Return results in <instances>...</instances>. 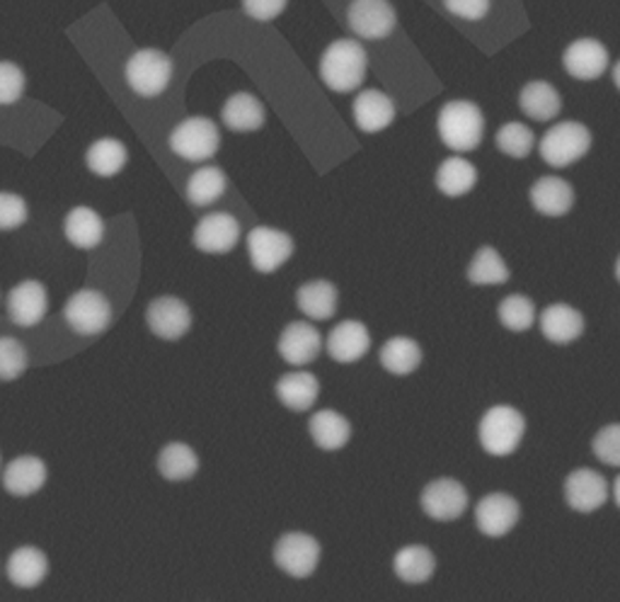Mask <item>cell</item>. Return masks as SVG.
I'll return each instance as SVG.
<instances>
[{"label":"cell","mask_w":620,"mask_h":602,"mask_svg":"<svg viewBox=\"0 0 620 602\" xmlns=\"http://www.w3.org/2000/svg\"><path fill=\"white\" fill-rule=\"evenodd\" d=\"M518 105H522L524 115L536 119V122H550V119L558 117L562 109L560 93L546 81L528 83L522 95H518Z\"/></svg>","instance_id":"31"},{"label":"cell","mask_w":620,"mask_h":602,"mask_svg":"<svg viewBox=\"0 0 620 602\" xmlns=\"http://www.w3.org/2000/svg\"><path fill=\"white\" fill-rule=\"evenodd\" d=\"M616 278H618V282H620V258H618V262H616Z\"/></svg>","instance_id":"48"},{"label":"cell","mask_w":620,"mask_h":602,"mask_svg":"<svg viewBox=\"0 0 620 602\" xmlns=\"http://www.w3.org/2000/svg\"><path fill=\"white\" fill-rule=\"evenodd\" d=\"M63 234L75 248L91 250L103 244L105 222L91 206H75L63 222Z\"/></svg>","instance_id":"26"},{"label":"cell","mask_w":620,"mask_h":602,"mask_svg":"<svg viewBox=\"0 0 620 602\" xmlns=\"http://www.w3.org/2000/svg\"><path fill=\"white\" fill-rule=\"evenodd\" d=\"M44 484H47V464L32 455L13 459L3 474V486L13 496H32Z\"/></svg>","instance_id":"22"},{"label":"cell","mask_w":620,"mask_h":602,"mask_svg":"<svg viewBox=\"0 0 620 602\" xmlns=\"http://www.w3.org/2000/svg\"><path fill=\"white\" fill-rule=\"evenodd\" d=\"M87 168H91L99 178H112V175L121 173V168L127 166L129 151L117 139H99L95 144L87 149Z\"/></svg>","instance_id":"35"},{"label":"cell","mask_w":620,"mask_h":602,"mask_svg":"<svg viewBox=\"0 0 620 602\" xmlns=\"http://www.w3.org/2000/svg\"><path fill=\"white\" fill-rule=\"evenodd\" d=\"M518 516H522V508L509 494L485 496L475 508V522L487 538H504L516 528Z\"/></svg>","instance_id":"14"},{"label":"cell","mask_w":620,"mask_h":602,"mask_svg":"<svg viewBox=\"0 0 620 602\" xmlns=\"http://www.w3.org/2000/svg\"><path fill=\"white\" fill-rule=\"evenodd\" d=\"M468 280L473 284H478V287H487V284H504L509 280V268L504 258L497 253L492 246H482L470 260Z\"/></svg>","instance_id":"37"},{"label":"cell","mask_w":620,"mask_h":602,"mask_svg":"<svg viewBox=\"0 0 620 602\" xmlns=\"http://www.w3.org/2000/svg\"><path fill=\"white\" fill-rule=\"evenodd\" d=\"M248 253L252 268L262 275H270L294 256V240L279 228L258 226L248 234Z\"/></svg>","instance_id":"8"},{"label":"cell","mask_w":620,"mask_h":602,"mask_svg":"<svg viewBox=\"0 0 620 602\" xmlns=\"http://www.w3.org/2000/svg\"><path fill=\"white\" fill-rule=\"evenodd\" d=\"M475 182H478V170L470 161L461 156H451L441 163L437 170V188L446 197H463L468 194Z\"/></svg>","instance_id":"32"},{"label":"cell","mask_w":620,"mask_h":602,"mask_svg":"<svg viewBox=\"0 0 620 602\" xmlns=\"http://www.w3.org/2000/svg\"><path fill=\"white\" fill-rule=\"evenodd\" d=\"M220 117H224V125L228 129L242 134V131H258L267 119V113H264V105L252 93H236L226 101Z\"/></svg>","instance_id":"29"},{"label":"cell","mask_w":620,"mask_h":602,"mask_svg":"<svg viewBox=\"0 0 620 602\" xmlns=\"http://www.w3.org/2000/svg\"><path fill=\"white\" fill-rule=\"evenodd\" d=\"M65 323L78 335H99L112 323V304L97 290H81L65 302Z\"/></svg>","instance_id":"7"},{"label":"cell","mask_w":620,"mask_h":602,"mask_svg":"<svg viewBox=\"0 0 620 602\" xmlns=\"http://www.w3.org/2000/svg\"><path fill=\"white\" fill-rule=\"evenodd\" d=\"M608 496H611L608 481L599 472H594V469H574L568 481H564V498H568L570 508L580 512L599 510Z\"/></svg>","instance_id":"15"},{"label":"cell","mask_w":620,"mask_h":602,"mask_svg":"<svg viewBox=\"0 0 620 602\" xmlns=\"http://www.w3.org/2000/svg\"><path fill=\"white\" fill-rule=\"evenodd\" d=\"M286 3H289V0H242V8H246V13L252 20L272 22L284 13Z\"/></svg>","instance_id":"44"},{"label":"cell","mask_w":620,"mask_h":602,"mask_svg":"<svg viewBox=\"0 0 620 602\" xmlns=\"http://www.w3.org/2000/svg\"><path fill=\"white\" fill-rule=\"evenodd\" d=\"M148 328L163 341H180L192 328V311L182 299L160 297L148 306Z\"/></svg>","instance_id":"16"},{"label":"cell","mask_w":620,"mask_h":602,"mask_svg":"<svg viewBox=\"0 0 620 602\" xmlns=\"http://www.w3.org/2000/svg\"><path fill=\"white\" fill-rule=\"evenodd\" d=\"M524 433L526 421L522 411H516L514 406H492L490 411H485L478 428L482 450L494 457L512 455L522 442Z\"/></svg>","instance_id":"3"},{"label":"cell","mask_w":620,"mask_h":602,"mask_svg":"<svg viewBox=\"0 0 620 602\" xmlns=\"http://www.w3.org/2000/svg\"><path fill=\"white\" fill-rule=\"evenodd\" d=\"M437 131L451 151L468 153L480 146L485 134V117L475 103L453 101L441 107Z\"/></svg>","instance_id":"2"},{"label":"cell","mask_w":620,"mask_h":602,"mask_svg":"<svg viewBox=\"0 0 620 602\" xmlns=\"http://www.w3.org/2000/svg\"><path fill=\"white\" fill-rule=\"evenodd\" d=\"M540 331L556 345H568L584 333V316L568 304H552L540 314Z\"/></svg>","instance_id":"21"},{"label":"cell","mask_w":620,"mask_h":602,"mask_svg":"<svg viewBox=\"0 0 620 602\" xmlns=\"http://www.w3.org/2000/svg\"><path fill=\"white\" fill-rule=\"evenodd\" d=\"M49 311V297L44 284L37 280L20 282L13 292L8 294V314L10 321L20 328H32L44 321Z\"/></svg>","instance_id":"13"},{"label":"cell","mask_w":620,"mask_h":602,"mask_svg":"<svg viewBox=\"0 0 620 602\" xmlns=\"http://www.w3.org/2000/svg\"><path fill=\"white\" fill-rule=\"evenodd\" d=\"M613 498L618 503V508H620V476L613 481Z\"/></svg>","instance_id":"46"},{"label":"cell","mask_w":620,"mask_h":602,"mask_svg":"<svg viewBox=\"0 0 620 602\" xmlns=\"http://www.w3.org/2000/svg\"><path fill=\"white\" fill-rule=\"evenodd\" d=\"M349 27L361 39H383L393 32L397 15L388 0H354L349 5Z\"/></svg>","instance_id":"10"},{"label":"cell","mask_w":620,"mask_h":602,"mask_svg":"<svg viewBox=\"0 0 620 602\" xmlns=\"http://www.w3.org/2000/svg\"><path fill=\"white\" fill-rule=\"evenodd\" d=\"M199 457L190 445L170 442L158 457V472L168 481H187L196 474Z\"/></svg>","instance_id":"36"},{"label":"cell","mask_w":620,"mask_h":602,"mask_svg":"<svg viewBox=\"0 0 620 602\" xmlns=\"http://www.w3.org/2000/svg\"><path fill=\"white\" fill-rule=\"evenodd\" d=\"M310 435H313L315 445L320 450H327V452H335L342 450L349 442L351 437V425L345 418V415L332 411V409H323L313 413V418L308 423Z\"/></svg>","instance_id":"28"},{"label":"cell","mask_w":620,"mask_h":602,"mask_svg":"<svg viewBox=\"0 0 620 602\" xmlns=\"http://www.w3.org/2000/svg\"><path fill=\"white\" fill-rule=\"evenodd\" d=\"M325 347L335 363H342V365L357 363V359H361L369 353L371 333L361 321H342L339 326H335L330 331Z\"/></svg>","instance_id":"19"},{"label":"cell","mask_w":620,"mask_h":602,"mask_svg":"<svg viewBox=\"0 0 620 602\" xmlns=\"http://www.w3.org/2000/svg\"><path fill=\"white\" fill-rule=\"evenodd\" d=\"M228 188L226 173L216 166H204L192 173L190 182H187V200L194 206H208L218 202Z\"/></svg>","instance_id":"34"},{"label":"cell","mask_w":620,"mask_h":602,"mask_svg":"<svg viewBox=\"0 0 620 602\" xmlns=\"http://www.w3.org/2000/svg\"><path fill=\"white\" fill-rule=\"evenodd\" d=\"M172 79V59L160 49H141L127 63V81L141 97L160 95Z\"/></svg>","instance_id":"6"},{"label":"cell","mask_w":620,"mask_h":602,"mask_svg":"<svg viewBox=\"0 0 620 602\" xmlns=\"http://www.w3.org/2000/svg\"><path fill=\"white\" fill-rule=\"evenodd\" d=\"M25 93V73L20 66L0 61V105L17 103Z\"/></svg>","instance_id":"42"},{"label":"cell","mask_w":620,"mask_h":602,"mask_svg":"<svg viewBox=\"0 0 620 602\" xmlns=\"http://www.w3.org/2000/svg\"><path fill=\"white\" fill-rule=\"evenodd\" d=\"M320 393V381L310 371H289L276 381V397L289 411H308L313 409Z\"/></svg>","instance_id":"25"},{"label":"cell","mask_w":620,"mask_h":602,"mask_svg":"<svg viewBox=\"0 0 620 602\" xmlns=\"http://www.w3.org/2000/svg\"><path fill=\"white\" fill-rule=\"evenodd\" d=\"M419 363H422V347L413 338L397 335L381 347V365L391 375H413Z\"/></svg>","instance_id":"33"},{"label":"cell","mask_w":620,"mask_h":602,"mask_svg":"<svg viewBox=\"0 0 620 602\" xmlns=\"http://www.w3.org/2000/svg\"><path fill=\"white\" fill-rule=\"evenodd\" d=\"M594 455L601 459L608 467H620V423L606 425L599 433H596L592 442Z\"/></svg>","instance_id":"41"},{"label":"cell","mask_w":620,"mask_h":602,"mask_svg":"<svg viewBox=\"0 0 620 602\" xmlns=\"http://www.w3.org/2000/svg\"><path fill=\"white\" fill-rule=\"evenodd\" d=\"M220 146V131L208 117H190L177 125L170 134V149L175 156L202 163L216 156Z\"/></svg>","instance_id":"5"},{"label":"cell","mask_w":620,"mask_h":602,"mask_svg":"<svg viewBox=\"0 0 620 602\" xmlns=\"http://www.w3.org/2000/svg\"><path fill=\"white\" fill-rule=\"evenodd\" d=\"M500 321L514 333H524L536 321V306L524 294H512L500 304Z\"/></svg>","instance_id":"38"},{"label":"cell","mask_w":620,"mask_h":602,"mask_svg":"<svg viewBox=\"0 0 620 602\" xmlns=\"http://www.w3.org/2000/svg\"><path fill=\"white\" fill-rule=\"evenodd\" d=\"M27 350L15 338H0V379L13 381L25 375Z\"/></svg>","instance_id":"40"},{"label":"cell","mask_w":620,"mask_h":602,"mask_svg":"<svg viewBox=\"0 0 620 602\" xmlns=\"http://www.w3.org/2000/svg\"><path fill=\"white\" fill-rule=\"evenodd\" d=\"M534 144H536L534 131L522 122H509L497 131V149H500L504 156L526 158L528 153L534 151Z\"/></svg>","instance_id":"39"},{"label":"cell","mask_w":620,"mask_h":602,"mask_svg":"<svg viewBox=\"0 0 620 602\" xmlns=\"http://www.w3.org/2000/svg\"><path fill=\"white\" fill-rule=\"evenodd\" d=\"M393 568H395V574H397V578H401V581L417 586V583L429 581V578L434 576L437 559H434V554H431V550H427V546L407 544L395 554Z\"/></svg>","instance_id":"30"},{"label":"cell","mask_w":620,"mask_h":602,"mask_svg":"<svg viewBox=\"0 0 620 602\" xmlns=\"http://www.w3.org/2000/svg\"><path fill=\"white\" fill-rule=\"evenodd\" d=\"M564 69L577 81H596L608 69V49L599 39H577L564 49Z\"/></svg>","instance_id":"17"},{"label":"cell","mask_w":620,"mask_h":602,"mask_svg":"<svg viewBox=\"0 0 620 602\" xmlns=\"http://www.w3.org/2000/svg\"><path fill=\"white\" fill-rule=\"evenodd\" d=\"M444 5L451 15H458L463 20H482L490 13V0H444Z\"/></svg>","instance_id":"45"},{"label":"cell","mask_w":620,"mask_h":602,"mask_svg":"<svg viewBox=\"0 0 620 602\" xmlns=\"http://www.w3.org/2000/svg\"><path fill=\"white\" fill-rule=\"evenodd\" d=\"M592 149V131L582 122H560L540 139V156L552 168L577 163Z\"/></svg>","instance_id":"4"},{"label":"cell","mask_w":620,"mask_h":602,"mask_svg":"<svg viewBox=\"0 0 620 602\" xmlns=\"http://www.w3.org/2000/svg\"><path fill=\"white\" fill-rule=\"evenodd\" d=\"M530 202H534V210H538L540 214L564 216L574 204V190L568 180L546 175V178H540L530 188Z\"/></svg>","instance_id":"23"},{"label":"cell","mask_w":620,"mask_h":602,"mask_svg":"<svg viewBox=\"0 0 620 602\" xmlns=\"http://www.w3.org/2000/svg\"><path fill=\"white\" fill-rule=\"evenodd\" d=\"M337 287L327 280H313L306 282L301 290L296 292V304L308 319L313 321H327L337 311Z\"/></svg>","instance_id":"27"},{"label":"cell","mask_w":620,"mask_h":602,"mask_svg":"<svg viewBox=\"0 0 620 602\" xmlns=\"http://www.w3.org/2000/svg\"><path fill=\"white\" fill-rule=\"evenodd\" d=\"M613 83L618 85V91H620V61L613 66Z\"/></svg>","instance_id":"47"},{"label":"cell","mask_w":620,"mask_h":602,"mask_svg":"<svg viewBox=\"0 0 620 602\" xmlns=\"http://www.w3.org/2000/svg\"><path fill=\"white\" fill-rule=\"evenodd\" d=\"M395 119V103L381 91H363L354 101V122L367 134L391 127Z\"/></svg>","instance_id":"20"},{"label":"cell","mask_w":620,"mask_h":602,"mask_svg":"<svg viewBox=\"0 0 620 602\" xmlns=\"http://www.w3.org/2000/svg\"><path fill=\"white\" fill-rule=\"evenodd\" d=\"M320 350H323V338L313 323L294 321L284 328L279 338V355L296 367L313 363Z\"/></svg>","instance_id":"18"},{"label":"cell","mask_w":620,"mask_h":602,"mask_svg":"<svg viewBox=\"0 0 620 602\" xmlns=\"http://www.w3.org/2000/svg\"><path fill=\"white\" fill-rule=\"evenodd\" d=\"M422 510L439 522H451L461 518L468 508V491L456 479H437L422 491Z\"/></svg>","instance_id":"11"},{"label":"cell","mask_w":620,"mask_h":602,"mask_svg":"<svg viewBox=\"0 0 620 602\" xmlns=\"http://www.w3.org/2000/svg\"><path fill=\"white\" fill-rule=\"evenodd\" d=\"M238 240H240L238 219L226 212L206 214L194 228V246L202 250V253L224 256L238 246Z\"/></svg>","instance_id":"12"},{"label":"cell","mask_w":620,"mask_h":602,"mask_svg":"<svg viewBox=\"0 0 620 602\" xmlns=\"http://www.w3.org/2000/svg\"><path fill=\"white\" fill-rule=\"evenodd\" d=\"M49 574L47 554L37 546H20L8 559V578L17 588H35Z\"/></svg>","instance_id":"24"},{"label":"cell","mask_w":620,"mask_h":602,"mask_svg":"<svg viewBox=\"0 0 620 602\" xmlns=\"http://www.w3.org/2000/svg\"><path fill=\"white\" fill-rule=\"evenodd\" d=\"M27 202L20 194L0 192V232H13L27 222Z\"/></svg>","instance_id":"43"},{"label":"cell","mask_w":620,"mask_h":602,"mask_svg":"<svg viewBox=\"0 0 620 602\" xmlns=\"http://www.w3.org/2000/svg\"><path fill=\"white\" fill-rule=\"evenodd\" d=\"M367 51L357 39H337L320 59V79L335 93H351L367 79Z\"/></svg>","instance_id":"1"},{"label":"cell","mask_w":620,"mask_h":602,"mask_svg":"<svg viewBox=\"0 0 620 602\" xmlns=\"http://www.w3.org/2000/svg\"><path fill=\"white\" fill-rule=\"evenodd\" d=\"M274 562L294 578H306L318 568L320 544L306 532H289L276 542Z\"/></svg>","instance_id":"9"}]
</instances>
